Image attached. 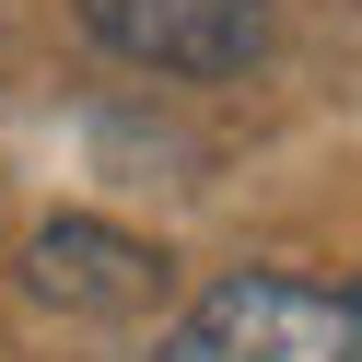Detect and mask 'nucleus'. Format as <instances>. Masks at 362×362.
Here are the masks:
<instances>
[{
  "instance_id": "obj_3",
  "label": "nucleus",
  "mask_w": 362,
  "mask_h": 362,
  "mask_svg": "<svg viewBox=\"0 0 362 362\" xmlns=\"http://www.w3.org/2000/svg\"><path fill=\"white\" fill-rule=\"evenodd\" d=\"M24 269H35V292L71 304V315H141L152 281H164V257H152L141 234H117V222H47Z\"/></svg>"
},
{
  "instance_id": "obj_2",
  "label": "nucleus",
  "mask_w": 362,
  "mask_h": 362,
  "mask_svg": "<svg viewBox=\"0 0 362 362\" xmlns=\"http://www.w3.org/2000/svg\"><path fill=\"white\" fill-rule=\"evenodd\" d=\"M82 35L117 47L129 71L175 82H234L269 47V0H82Z\"/></svg>"
},
{
  "instance_id": "obj_4",
  "label": "nucleus",
  "mask_w": 362,
  "mask_h": 362,
  "mask_svg": "<svg viewBox=\"0 0 362 362\" xmlns=\"http://www.w3.org/2000/svg\"><path fill=\"white\" fill-rule=\"evenodd\" d=\"M339 327H351V339H339V362H362V292L339 304Z\"/></svg>"
},
{
  "instance_id": "obj_1",
  "label": "nucleus",
  "mask_w": 362,
  "mask_h": 362,
  "mask_svg": "<svg viewBox=\"0 0 362 362\" xmlns=\"http://www.w3.org/2000/svg\"><path fill=\"white\" fill-rule=\"evenodd\" d=\"M339 339H351L339 292H304L281 269H234L175 315V339L152 362H339Z\"/></svg>"
}]
</instances>
